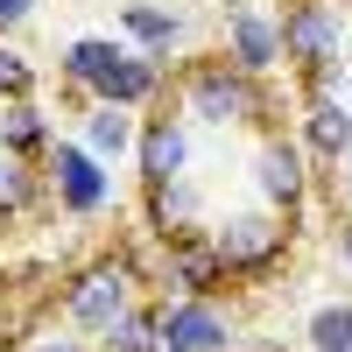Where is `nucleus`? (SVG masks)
<instances>
[{"mask_svg": "<svg viewBox=\"0 0 352 352\" xmlns=\"http://www.w3.org/2000/svg\"><path fill=\"white\" fill-rule=\"evenodd\" d=\"M176 106H184V120L197 127H275L268 113V85L247 78L240 64H226V56H197V64L176 78Z\"/></svg>", "mask_w": 352, "mask_h": 352, "instance_id": "f257e3e1", "label": "nucleus"}, {"mask_svg": "<svg viewBox=\"0 0 352 352\" xmlns=\"http://www.w3.org/2000/svg\"><path fill=\"white\" fill-rule=\"evenodd\" d=\"M204 240H212V254H219L226 282H232V275H240V282H254V275L282 268L289 240H296V219L268 212V204H240V212H219V219H204Z\"/></svg>", "mask_w": 352, "mask_h": 352, "instance_id": "f03ea898", "label": "nucleus"}, {"mask_svg": "<svg viewBox=\"0 0 352 352\" xmlns=\"http://www.w3.org/2000/svg\"><path fill=\"white\" fill-rule=\"evenodd\" d=\"M141 303V268L127 254H99L92 268H78L64 289H56V310H64V324L78 338H99L113 317H127Z\"/></svg>", "mask_w": 352, "mask_h": 352, "instance_id": "7ed1b4c3", "label": "nucleus"}, {"mask_svg": "<svg viewBox=\"0 0 352 352\" xmlns=\"http://www.w3.org/2000/svg\"><path fill=\"white\" fill-rule=\"evenodd\" d=\"M43 197L64 219H99L113 204V162H99L78 134H56L43 155Z\"/></svg>", "mask_w": 352, "mask_h": 352, "instance_id": "20e7f679", "label": "nucleus"}, {"mask_svg": "<svg viewBox=\"0 0 352 352\" xmlns=\"http://www.w3.org/2000/svg\"><path fill=\"white\" fill-rule=\"evenodd\" d=\"M155 331L162 352H240V310L226 296H162Z\"/></svg>", "mask_w": 352, "mask_h": 352, "instance_id": "39448f33", "label": "nucleus"}, {"mask_svg": "<svg viewBox=\"0 0 352 352\" xmlns=\"http://www.w3.org/2000/svg\"><path fill=\"white\" fill-rule=\"evenodd\" d=\"M247 184H254V204H268L282 219H303V204H310V155H303V141H289L282 127H261Z\"/></svg>", "mask_w": 352, "mask_h": 352, "instance_id": "423d86ee", "label": "nucleus"}, {"mask_svg": "<svg viewBox=\"0 0 352 352\" xmlns=\"http://www.w3.org/2000/svg\"><path fill=\"white\" fill-rule=\"evenodd\" d=\"M282 64H331V56H345V14H338V0H282Z\"/></svg>", "mask_w": 352, "mask_h": 352, "instance_id": "0eeeda50", "label": "nucleus"}, {"mask_svg": "<svg viewBox=\"0 0 352 352\" xmlns=\"http://www.w3.org/2000/svg\"><path fill=\"white\" fill-rule=\"evenodd\" d=\"M219 56L240 64L247 78L282 71V28H275V14H261L254 0H226V14H219Z\"/></svg>", "mask_w": 352, "mask_h": 352, "instance_id": "6e6552de", "label": "nucleus"}, {"mask_svg": "<svg viewBox=\"0 0 352 352\" xmlns=\"http://www.w3.org/2000/svg\"><path fill=\"white\" fill-rule=\"evenodd\" d=\"M155 282H162V296H219V289H226V268H219L212 240H204V226H184V232L162 240Z\"/></svg>", "mask_w": 352, "mask_h": 352, "instance_id": "1a4fd4ad", "label": "nucleus"}, {"mask_svg": "<svg viewBox=\"0 0 352 352\" xmlns=\"http://www.w3.org/2000/svg\"><path fill=\"white\" fill-rule=\"evenodd\" d=\"M134 169H141V184H176V176H190V127H184V113H155V120H141Z\"/></svg>", "mask_w": 352, "mask_h": 352, "instance_id": "9d476101", "label": "nucleus"}, {"mask_svg": "<svg viewBox=\"0 0 352 352\" xmlns=\"http://www.w3.org/2000/svg\"><path fill=\"white\" fill-rule=\"evenodd\" d=\"M184 36H190V21L176 14V8H162V0H127V8H120V43L148 50V56L184 50Z\"/></svg>", "mask_w": 352, "mask_h": 352, "instance_id": "9b49d317", "label": "nucleus"}, {"mask_svg": "<svg viewBox=\"0 0 352 352\" xmlns=\"http://www.w3.org/2000/svg\"><path fill=\"white\" fill-rule=\"evenodd\" d=\"M303 155L310 162H345L352 155V106L345 99H310L303 106Z\"/></svg>", "mask_w": 352, "mask_h": 352, "instance_id": "f8f14e48", "label": "nucleus"}, {"mask_svg": "<svg viewBox=\"0 0 352 352\" xmlns=\"http://www.w3.org/2000/svg\"><path fill=\"white\" fill-rule=\"evenodd\" d=\"M50 141H56L50 106H36V99H8V106H0V155L43 162V155H50Z\"/></svg>", "mask_w": 352, "mask_h": 352, "instance_id": "ddd939ff", "label": "nucleus"}, {"mask_svg": "<svg viewBox=\"0 0 352 352\" xmlns=\"http://www.w3.org/2000/svg\"><path fill=\"white\" fill-rule=\"evenodd\" d=\"M141 190H148L141 226H148L155 240H169V232H184V226H204V204H197V184H190V176H176V184H141Z\"/></svg>", "mask_w": 352, "mask_h": 352, "instance_id": "4468645a", "label": "nucleus"}, {"mask_svg": "<svg viewBox=\"0 0 352 352\" xmlns=\"http://www.w3.org/2000/svg\"><path fill=\"white\" fill-rule=\"evenodd\" d=\"M134 134H141V120L127 106H85V127H78V141L92 148L99 162H120V155H134Z\"/></svg>", "mask_w": 352, "mask_h": 352, "instance_id": "2eb2a0df", "label": "nucleus"}, {"mask_svg": "<svg viewBox=\"0 0 352 352\" xmlns=\"http://www.w3.org/2000/svg\"><path fill=\"white\" fill-rule=\"evenodd\" d=\"M120 56H127L120 36H78V43H64V56H56V78L64 85H92L106 64H120Z\"/></svg>", "mask_w": 352, "mask_h": 352, "instance_id": "dca6fc26", "label": "nucleus"}, {"mask_svg": "<svg viewBox=\"0 0 352 352\" xmlns=\"http://www.w3.org/2000/svg\"><path fill=\"white\" fill-rule=\"evenodd\" d=\"M43 197V162H21V155H0V219H21L36 212Z\"/></svg>", "mask_w": 352, "mask_h": 352, "instance_id": "f3484780", "label": "nucleus"}, {"mask_svg": "<svg viewBox=\"0 0 352 352\" xmlns=\"http://www.w3.org/2000/svg\"><path fill=\"white\" fill-rule=\"evenodd\" d=\"M92 352H162V331H155V303H134L127 317H113L99 331Z\"/></svg>", "mask_w": 352, "mask_h": 352, "instance_id": "a211bd4d", "label": "nucleus"}, {"mask_svg": "<svg viewBox=\"0 0 352 352\" xmlns=\"http://www.w3.org/2000/svg\"><path fill=\"white\" fill-rule=\"evenodd\" d=\"M303 338H310V352H352V296L317 303L310 324H303Z\"/></svg>", "mask_w": 352, "mask_h": 352, "instance_id": "6ab92c4d", "label": "nucleus"}, {"mask_svg": "<svg viewBox=\"0 0 352 352\" xmlns=\"http://www.w3.org/2000/svg\"><path fill=\"white\" fill-rule=\"evenodd\" d=\"M8 99H36V64L21 50H8V36H0V106Z\"/></svg>", "mask_w": 352, "mask_h": 352, "instance_id": "aec40b11", "label": "nucleus"}, {"mask_svg": "<svg viewBox=\"0 0 352 352\" xmlns=\"http://www.w3.org/2000/svg\"><path fill=\"white\" fill-rule=\"evenodd\" d=\"M303 92H310V99H345V56L310 64V71H303Z\"/></svg>", "mask_w": 352, "mask_h": 352, "instance_id": "412c9836", "label": "nucleus"}, {"mask_svg": "<svg viewBox=\"0 0 352 352\" xmlns=\"http://www.w3.org/2000/svg\"><path fill=\"white\" fill-rule=\"evenodd\" d=\"M28 352H92L85 338H64V331H43V338H28Z\"/></svg>", "mask_w": 352, "mask_h": 352, "instance_id": "4be33fe9", "label": "nucleus"}, {"mask_svg": "<svg viewBox=\"0 0 352 352\" xmlns=\"http://www.w3.org/2000/svg\"><path fill=\"white\" fill-rule=\"evenodd\" d=\"M28 14H36V0H0V36H14Z\"/></svg>", "mask_w": 352, "mask_h": 352, "instance_id": "5701e85b", "label": "nucleus"}, {"mask_svg": "<svg viewBox=\"0 0 352 352\" xmlns=\"http://www.w3.org/2000/svg\"><path fill=\"white\" fill-rule=\"evenodd\" d=\"M338 261H345V268H352V204H345V212H338Z\"/></svg>", "mask_w": 352, "mask_h": 352, "instance_id": "b1692460", "label": "nucleus"}, {"mask_svg": "<svg viewBox=\"0 0 352 352\" xmlns=\"http://www.w3.org/2000/svg\"><path fill=\"white\" fill-rule=\"evenodd\" d=\"M240 352H282V345H240Z\"/></svg>", "mask_w": 352, "mask_h": 352, "instance_id": "393cba45", "label": "nucleus"}, {"mask_svg": "<svg viewBox=\"0 0 352 352\" xmlns=\"http://www.w3.org/2000/svg\"><path fill=\"white\" fill-rule=\"evenodd\" d=\"M0 352H14V338H0Z\"/></svg>", "mask_w": 352, "mask_h": 352, "instance_id": "a878e982", "label": "nucleus"}]
</instances>
